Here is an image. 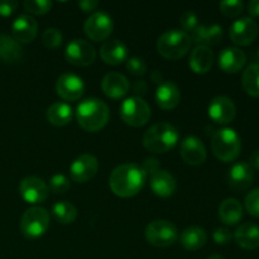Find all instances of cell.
Masks as SVG:
<instances>
[{
	"label": "cell",
	"mask_w": 259,
	"mask_h": 259,
	"mask_svg": "<svg viewBox=\"0 0 259 259\" xmlns=\"http://www.w3.org/2000/svg\"><path fill=\"white\" fill-rule=\"evenodd\" d=\"M146 179V174L138 164H120L111 172L109 186L116 196L132 197L143 189Z\"/></svg>",
	"instance_id": "1"
},
{
	"label": "cell",
	"mask_w": 259,
	"mask_h": 259,
	"mask_svg": "<svg viewBox=\"0 0 259 259\" xmlns=\"http://www.w3.org/2000/svg\"><path fill=\"white\" fill-rule=\"evenodd\" d=\"M76 118L82 129L88 132H99L108 124L110 110L101 99L89 98L77 105Z\"/></svg>",
	"instance_id": "2"
},
{
	"label": "cell",
	"mask_w": 259,
	"mask_h": 259,
	"mask_svg": "<svg viewBox=\"0 0 259 259\" xmlns=\"http://www.w3.org/2000/svg\"><path fill=\"white\" fill-rule=\"evenodd\" d=\"M179 142V131L169 123H157L147 129L143 146L152 153H166Z\"/></svg>",
	"instance_id": "3"
},
{
	"label": "cell",
	"mask_w": 259,
	"mask_h": 259,
	"mask_svg": "<svg viewBox=\"0 0 259 259\" xmlns=\"http://www.w3.org/2000/svg\"><path fill=\"white\" fill-rule=\"evenodd\" d=\"M212 152L222 162H232L242 151V139L232 128L219 129L214 133L211 141Z\"/></svg>",
	"instance_id": "4"
},
{
	"label": "cell",
	"mask_w": 259,
	"mask_h": 259,
	"mask_svg": "<svg viewBox=\"0 0 259 259\" xmlns=\"http://www.w3.org/2000/svg\"><path fill=\"white\" fill-rule=\"evenodd\" d=\"M191 38L187 33L179 29H172L163 33L157 40V51L159 55L168 60L182 58L191 47Z\"/></svg>",
	"instance_id": "5"
},
{
	"label": "cell",
	"mask_w": 259,
	"mask_h": 259,
	"mask_svg": "<svg viewBox=\"0 0 259 259\" xmlns=\"http://www.w3.org/2000/svg\"><path fill=\"white\" fill-rule=\"evenodd\" d=\"M50 227V214L40 206H33L25 210L20 220V230L23 235L29 239L39 238L47 232Z\"/></svg>",
	"instance_id": "6"
},
{
	"label": "cell",
	"mask_w": 259,
	"mask_h": 259,
	"mask_svg": "<svg viewBox=\"0 0 259 259\" xmlns=\"http://www.w3.org/2000/svg\"><path fill=\"white\" fill-rule=\"evenodd\" d=\"M120 118L128 125L139 128L146 125L151 119V108L142 98L131 96L121 103Z\"/></svg>",
	"instance_id": "7"
},
{
	"label": "cell",
	"mask_w": 259,
	"mask_h": 259,
	"mask_svg": "<svg viewBox=\"0 0 259 259\" xmlns=\"http://www.w3.org/2000/svg\"><path fill=\"white\" fill-rule=\"evenodd\" d=\"M146 239L157 248H167L175 244L179 238L176 227L168 220H154L146 228Z\"/></svg>",
	"instance_id": "8"
},
{
	"label": "cell",
	"mask_w": 259,
	"mask_h": 259,
	"mask_svg": "<svg viewBox=\"0 0 259 259\" xmlns=\"http://www.w3.org/2000/svg\"><path fill=\"white\" fill-rule=\"evenodd\" d=\"M114 29V23L110 15L105 12H95L86 19L83 30L85 34L95 42H101L109 38Z\"/></svg>",
	"instance_id": "9"
},
{
	"label": "cell",
	"mask_w": 259,
	"mask_h": 259,
	"mask_svg": "<svg viewBox=\"0 0 259 259\" xmlns=\"http://www.w3.org/2000/svg\"><path fill=\"white\" fill-rule=\"evenodd\" d=\"M65 57L71 65L85 66L91 65L96 58V51L89 42L83 39H72L65 50Z\"/></svg>",
	"instance_id": "10"
},
{
	"label": "cell",
	"mask_w": 259,
	"mask_h": 259,
	"mask_svg": "<svg viewBox=\"0 0 259 259\" xmlns=\"http://www.w3.org/2000/svg\"><path fill=\"white\" fill-rule=\"evenodd\" d=\"M85 82L75 73H62L56 81V93L66 101H76L85 94Z\"/></svg>",
	"instance_id": "11"
},
{
	"label": "cell",
	"mask_w": 259,
	"mask_h": 259,
	"mask_svg": "<svg viewBox=\"0 0 259 259\" xmlns=\"http://www.w3.org/2000/svg\"><path fill=\"white\" fill-rule=\"evenodd\" d=\"M19 192L28 204H42L48 197V186L37 176H28L19 184Z\"/></svg>",
	"instance_id": "12"
},
{
	"label": "cell",
	"mask_w": 259,
	"mask_h": 259,
	"mask_svg": "<svg viewBox=\"0 0 259 259\" xmlns=\"http://www.w3.org/2000/svg\"><path fill=\"white\" fill-rule=\"evenodd\" d=\"M230 39L238 46H248L258 37V24L253 18L244 17L235 20L229 29Z\"/></svg>",
	"instance_id": "13"
},
{
	"label": "cell",
	"mask_w": 259,
	"mask_h": 259,
	"mask_svg": "<svg viewBox=\"0 0 259 259\" xmlns=\"http://www.w3.org/2000/svg\"><path fill=\"white\" fill-rule=\"evenodd\" d=\"M180 154L184 162L190 166H200L206 159V148L201 139L195 136H189L181 142Z\"/></svg>",
	"instance_id": "14"
},
{
	"label": "cell",
	"mask_w": 259,
	"mask_h": 259,
	"mask_svg": "<svg viewBox=\"0 0 259 259\" xmlns=\"http://www.w3.org/2000/svg\"><path fill=\"white\" fill-rule=\"evenodd\" d=\"M237 115V108L228 96H217L209 105V116L218 124H229Z\"/></svg>",
	"instance_id": "15"
},
{
	"label": "cell",
	"mask_w": 259,
	"mask_h": 259,
	"mask_svg": "<svg viewBox=\"0 0 259 259\" xmlns=\"http://www.w3.org/2000/svg\"><path fill=\"white\" fill-rule=\"evenodd\" d=\"M98 168L99 163L96 157H94L93 154H82V156L77 157L71 164V179L78 184H83L95 176Z\"/></svg>",
	"instance_id": "16"
},
{
	"label": "cell",
	"mask_w": 259,
	"mask_h": 259,
	"mask_svg": "<svg viewBox=\"0 0 259 259\" xmlns=\"http://www.w3.org/2000/svg\"><path fill=\"white\" fill-rule=\"evenodd\" d=\"M13 38L18 43H30L38 33V23L32 15L22 14L15 18L12 24Z\"/></svg>",
	"instance_id": "17"
},
{
	"label": "cell",
	"mask_w": 259,
	"mask_h": 259,
	"mask_svg": "<svg viewBox=\"0 0 259 259\" xmlns=\"http://www.w3.org/2000/svg\"><path fill=\"white\" fill-rule=\"evenodd\" d=\"M247 56L238 47H227L219 53L218 65L224 72L237 73L244 67Z\"/></svg>",
	"instance_id": "18"
},
{
	"label": "cell",
	"mask_w": 259,
	"mask_h": 259,
	"mask_svg": "<svg viewBox=\"0 0 259 259\" xmlns=\"http://www.w3.org/2000/svg\"><path fill=\"white\" fill-rule=\"evenodd\" d=\"M129 81L124 75L119 72H109L101 81V89L106 96L111 99H120L128 94Z\"/></svg>",
	"instance_id": "19"
},
{
	"label": "cell",
	"mask_w": 259,
	"mask_h": 259,
	"mask_svg": "<svg viewBox=\"0 0 259 259\" xmlns=\"http://www.w3.org/2000/svg\"><path fill=\"white\" fill-rule=\"evenodd\" d=\"M254 180V169L247 162H238L229 169L228 181L235 190H245L250 187Z\"/></svg>",
	"instance_id": "20"
},
{
	"label": "cell",
	"mask_w": 259,
	"mask_h": 259,
	"mask_svg": "<svg viewBox=\"0 0 259 259\" xmlns=\"http://www.w3.org/2000/svg\"><path fill=\"white\" fill-rule=\"evenodd\" d=\"M181 100V93L176 83L172 81H164L157 86L156 101L163 110H172L176 108Z\"/></svg>",
	"instance_id": "21"
},
{
	"label": "cell",
	"mask_w": 259,
	"mask_h": 259,
	"mask_svg": "<svg viewBox=\"0 0 259 259\" xmlns=\"http://www.w3.org/2000/svg\"><path fill=\"white\" fill-rule=\"evenodd\" d=\"M214 63V52L207 46H196L191 51L189 65L195 73H207Z\"/></svg>",
	"instance_id": "22"
},
{
	"label": "cell",
	"mask_w": 259,
	"mask_h": 259,
	"mask_svg": "<svg viewBox=\"0 0 259 259\" xmlns=\"http://www.w3.org/2000/svg\"><path fill=\"white\" fill-rule=\"evenodd\" d=\"M101 60L111 66H116L128 58V47L119 39H109L100 48Z\"/></svg>",
	"instance_id": "23"
},
{
	"label": "cell",
	"mask_w": 259,
	"mask_h": 259,
	"mask_svg": "<svg viewBox=\"0 0 259 259\" xmlns=\"http://www.w3.org/2000/svg\"><path fill=\"white\" fill-rule=\"evenodd\" d=\"M234 239L243 249H257L259 248V227L250 222L239 225L234 233Z\"/></svg>",
	"instance_id": "24"
},
{
	"label": "cell",
	"mask_w": 259,
	"mask_h": 259,
	"mask_svg": "<svg viewBox=\"0 0 259 259\" xmlns=\"http://www.w3.org/2000/svg\"><path fill=\"white\" fill-rule=\"evenodd\" d=\"M192 42L197 46H214L223 39V28L219 24L197 25L196 29L190 35Z\"/></svg>",
	"instance_id": "25"
},
{
	"label": "cell",
	"mask_w": 259,
	"mask_h": 259,
	"mask_svg": "<svg viewBox=\"0 0 259 259\" xmlns=\"http://www.w3.org/2000/svg\"><path fill=\"white\" fill-rule=\"evenodd\" d=\"M149 185L152 191L159 197H169L176 191V180L169 172L163 169H159L156 174L151 175Z\"/></svg>",
	"instance_id": "26"
},
{
	"label": "cell",
	"mask_w": 259,
	"mask_h": 259,
	"mask_svg": "<svg viewBox=\"0 0 259 259\" xmlns=\"http://www.w3.org/2000/svg\"><path fill=\"white\" fill-rule=\"evenodd\" d=\"M207 234L205 229L200 227L186 228L180 235V243L186 250H199L206 244Z\"/></svg>",
	"instance_id": "27"
},
{
	"label": "cell",
	"mask_w": 259,
	"mask_h": 259,
	"mask_svg": "<svg viewBox=\"0 0 259 259\" xmlns=\"http://www.w3.org/2000/svg\"><path fill=\"white\" fill-rule=\"evenodd\" d=\"M46 118H47L48 123L55 126L67 125L73 118L72 108L62 101L53 103L46 111Z\"/></svg>",
	"instance_id": "28"
},
{
	"label": "cell",
	"mask_w": 259,
	"mask_h": 259,
	"mask_svg": "<svg viewBox=\"0 0 259 259\" xmlns=\"http://www.w3.org/2000/svg\"><path fill=\"white\" fill-rule=\"evenodd\" d=\"M219 218L224 224L235 225L242 220L243 206L237 199H227L220 204Z\"/></svg>",
	"instance_id": "29"
},
{
	"label": "cell",
	"mask_w": 259,
	"mask_h": 259,
	"mask_svg": "<svg viewBox=\"0 0 259 259\" xmlns=\"http://www.w3.org/2000/svg\"><path fill=\"white\" fill-rule=\"evenodd\" d=\"M23 56V48L20 43L7 34L0 35V60L5 63H13L20 61Z\"/></svg>",
	"instance_id": "30"
},
{
	"label": "cell",
	"mask_w": 259,
	"mask_h": 259,
	"mask_svg": "<svg viewBox=\"0 0 259 259\" xmlns=\"http://www.w3.org/2000/svg\"><path fill=\"white\" fill-rule=\"evenodd\" d=\"M242 85L249 95L259 98V63H252L245 68L242 76Z\"/></svg>",
	"instance_id": "31"
},
{
	"label": "cell",
	"mask_w": 259,
	"mask_h": 259,
	"mask_svg": "<svg viewBox=\"0 0 259 259\" xmlns=\"http://www.w3.org/2000/svg\"><path fill=\"white\" fill-rule=\"evenodd\" d=\"M52 215L61 224H71L77 218V209L68 201H58L52 206Z\"/></svg>",
	"instance_id": "32"
},
{
	"label": "cell",
	"mask_w": 259,
	"mask_h": 259,
	"mask_svg": "<svg viewBox=\"0 0 259 259\" xmlns=\"http://www.w3.org/2000/svg\"><path fill=\"white\" fill-rule=\"evenodd\" d=\"M70 180L63 174L53 175L50 179V184H48V190L55 192V194H65L70 190Z\"/></svg>",
	"instance_id": "33"
},
{
	"label": "cell",
	"mask_w": 259,
	"mask_h": 259,
	"mask_svg": "<svg viewBox=\"0 0 259 259\" xmlns=\"http://www.w3.org/2000/svg\"><path fill=\"white\" fill-rule=\"evenodd\" d=\"M62 39V33H61V30L56 29V28H48V29H46L42 34L43 45L47 48H51V50L57 48L58 46H61Z\"/></svg>",
	"instance_id": "34"
},
{
	"label": "cell",
	"mask_w": 259,
	"mask_h": 259,
	"mask_svg": "<svg viewBox=\"0 0 259 259\" xmlns=\"http://www.w3.org/2000/svg\"><path fill=\"white\" fill-rule=\"evenodd\" d=\"M219 8L223 14L229 18H234L243 12L244 4L240 0H224L219 4Z\"/></svg>",
	"instance_id": "35"
},
{
	"label": "cell",
	"mask_w": 259,
	"mask_h": 259,
	"mask_svg": "<svg viewBox=\"0 0 259 259\" xmlns=\"http://www.w3.org/2000/svg\"><path fill=\"white\" fill-rule=\"evenodd\" d=\"M180 24L182 27V32L187 33V34H189V32L192 33L196 29L197 25H199L197 14L195 12H192V10H186L180 17Z\"/></svg>",
	"instance_id": "36"
},
{
	"label": "cell",
	"mask_w": 259,
	"mask_h": 259,
	"mask_svg": "<svg viewBox=\"0 0 259 259\" xmlns=\"http://www.w3.org/2000/svg\"><path fill=\"white\" fill-rule=\"evenodd\" d=\"M23 5L25 10L32 14H46L52 8V2L51 0H25Z\"/></svg>",
	"instance_id": "37"
},
{
	"label": "cell",
	"mask_w": 259,
	"mask_h": 259,
	"mask_svg": "<svg viewBox=\"0 0 259 259\" xmlns=\"http://www.w3.org/2000/svg\"><path fill=\"white\" fill-rule=\"evenodd\" d=\"M245 209L253 217H259V187L245 196Z\"/></svg>",
	"instance_id": "38"
},
{
	"label": "cell",
	"mask_w": 259,
	"mask_h": 259,
	"mask_svg": "<svg viewBox=\"0 0 259 259\" xmlns=\"http://www.w3.org/2000/svg\"><path fill=\"white\" fill-rule=\"evenodd\" d=\"M126 68L134 76H143L147 72V63L141 57H131L126 60Z\"/></svg>",
	"instance_id": "39"
},
{
	"label": "cell",
	"mask_w": 259,
	"mask_h": 259,
	"mask_svg": "<svg viewBox=\"0 0 259 259\" xmlns=\"http://www.w3.org/2000/svg\"><path fill=\"white\" fill-rule=\"evenodd\" d=\"M212 238H214V240L217 244L224 245V244H228V243L232 240L233 234H232V232L228 229V228L220 227V228H218V229L214 230Z\"/></svg>",
	"instance_id": "40"
},
{
	"label": "cell",
	"mask_w": 259,
	"mask_h": 259,
	"mask_svg": "<svg viewBox=\"0 0 259 259\" xmlns=\"http://www.w3.org/2000/svg\"><path fill=\"white\" fill-rule=\"evenodd\" d=\"M159 161L157 158H153V157H149V158L144 159V162L142 163L141 168L143 169V172L146 174V176L148 175L156 174L157 171H159Z\"/></svg>",
	"instance_id": "41"
},
{
	"label": "cell",
	"mask_w": 259,
	"mask_h": 259,
	"mask_svg": "<svg viewBox=\"0 0 259 259\" xmlns=\"http://www.w3.org/2000/svg\"><path fill=\"white\" fill-rule=\"evenodd\" d=\"M18 3L15 0H0V15L9 17L17 9Z\"/></svg>",
	"instance_id": "42"
},
{
	"label": "cell",
	"mask_w": 259,
	"mask_h": 259,
	"mask_svg": "<svg viewBox=\"0 0 259 259\" xmlns=\"http://www.w3.org/2000/svg\"><path fill=\"white\" fill-rule=\"evenodd\" d=\"M99 5V2L96 0H82V2H78V7L83 10V12H91V10L95 9Z\"/></svg>",
	"instance_id": "43"
},
{
	"label": "cell",
	"mask_w": 259,
	"mask_h": 259,
	"mask_svg": "<svg viewBox=\"0 0 259 259\" xmlns=\"http://www.w3.org/2000/svg\"><path fill=\"white\" fill-rule=\"evenodd\" d=\"M133 91L137 94V96H138V98H141L142 95H144V94H146L147 83L144 82L143 80L136 81V82H134V85H133Z\"/></svg>",
	"instance_id": "44"
},
{
	"label": "cell",
	"mask_w": 259,
	"mask_h": 259,
	"mask_svg": "<svg viewBox=\"0 0 259 259\" xmlns=\"http://www.w3.org/2000/svg\"><path fill=\"white\" fill-rule=\"evenodd\" d=\"M248 12L254 17H259V0H250L247 5Z\"/></svg>",
	"instance_id": "45"
},
{
	"label": "cell",
	"mask_w": 259,
	"mask_h": 259,
	"mask_svg": "<svg viewBox=\"0 0 259 259\" xmlns=\"http://www.w3.org/2000/svg\"><path fill=\"white\" fill-rule=\"evenodd\" d=\"M249 166L252 167L253 169H259V149L257 151H254L252 153V156H250L249 158Z\"/></svg>",
	"instance_id": "46"
},
{
	"label": "cell",
	"mask_w": 259,
	"mask_h": 259,
	"mask_svg": "<svg viewBox=\"0 0 259 259\" xmlns=\"http://www.w3.org/2000/svg\"><path fill=\"white\" fill-rule=\"evenodd\" d=\"M151 78H152V81H153V82L158 83V85H159V83L163 82V75H162L161 71H158V70L153 71V72L151 73Z\"/></svg>",
	"instance_id": "47"
},
{
	"label": "cell",
	"mask_w": 259,
	"mask_h": 259,
	"mask_svg": "<svg viewBox=\"0 0 259 259\" xmlns=\"http://www.w3.org/2000/svg\"><path fill=\"white\" fill-rule=\"evenodd\" d=\"M207 259H224V257H223V255H220V254H212V255H210V257Z\"/></svg>",
	"instance_id": "48"
}]
</instances>
